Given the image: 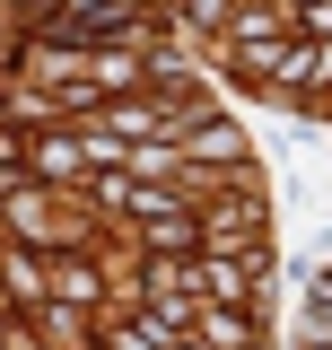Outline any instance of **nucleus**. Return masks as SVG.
Instances as JSON below:
<instances>
[{
	"label": "nucleus",
	"instance_id": "nucleus-1",
	"mask_svg": "<svg viewBox=\"0 0 332 350\" xmlns=\"http://www.w3.org/2000/svg\"><path fill=\"white\" fill-rule=\"evenodd\" d=\"M87 167H96L87 158V131H44V140H27V175L36 184H79Z\"/></svg>",
	"mask_w": 332,
	"mask_h": 350
},
{
	"label": "nucleus",
	"instance_id": "nucleus-2",
	"mask_svg": "<svg viewBox=\"0 0 332 350\" xmlns=\"http://www.w3.org/2000/svg\"><path fill=\"white\" fill-rule=\"evenodd\" d=\"M0 219H9V237H36V245H53V237H61V219H53V193H44L36 175H18V184L0 193Z\"/></svg>",
	"mask_w": 332,
	"mask_h": 350
},
{
	"label": "nucleus",
	"instance_id": "nucleus-3",
	"mask_svg": "<svg viewBox=\"0 0 332 350\" xmlns=\"http://www.w3.org/2000/svg\"><path fill=\"white\" fill-rule=\"evenodd\" d=\"M193 333H202V350H253V306H202Z\"/></svg>",
	"mask_w": 332,
	"mask_h": 350
},
{
	"label": "nucleus",
	"instance_id": "nucleus-4",
	"mask_svg": "<svg viewBox=\"0 0 332 350\" xmlns=\"http://www.w3.org/2000/svg\"><path fill=\"white\" fill-rule=\"evenodd\" d=\"M53 298H70V306H105V280H96L79 254H61V262H53Z\"/></svg>",
	"mask_w": 332,
	"mask_h": 350
},
{
	"label": "nucleus",
	"instance_id": "nucleus-5",
	"mask_svg": "<svg viewBox=\"0 0 332 350\" xmlns=\"http://www.w3.org/2000/svg\"><path fill=\"white\" fill-rule=\"evenodd\" d=\"M175 149H184V158H236L245 140H236V131H227V123H202V131H193V140H175Z\"/></svg>",
	"mask_w": 332,
	"mask_h": 350
},
{
	"label": "nucleus",
	"instance_id": "nucleus-6",
	"mask_svg": "<svg viewBox=\"0 0 332 350\" xmlns=\"http://www.w3.org/2000/svg\"><path fill=\"white\" fill-rule=\"evenodd\" d=\"M236 18H245V0H184V27H227L236 36Z\"/></svg>",
	"mask_w": 332,
	"mask_h": 350
},
{
	"label": "nucleus",
	"instance_id": "nucleus-7",
	"mask_svg": "<svg viewBox=\"0 0 332 350\" xmlns=\"http://www.w3.org/2000/svg\"><path fill=\"white\" fill-rule=\"evenodd\" d=\"M306 350H332V342H306Z\"/></svg>",
	"mask_w": 332,
	"mask_h": 350
}]
</instances>
